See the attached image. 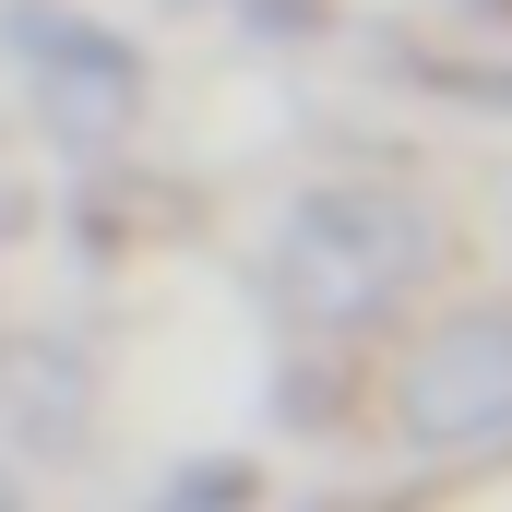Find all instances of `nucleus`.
Listing matches in <instances>:
<instances>
[{
    "label": "nucleus",
    "instance_id": "obj_1",
    "mask_svg": "<svg viewBox=\"0 0 512 512\" xmlns=\"http://www.w3.org/2000/svg\"><path fill=\"white\" fill-rule=\"evenodd\" d=\"M417 274H429V215L405 191H382V179H322L274 227V298L310 334H370V322H393V298Z\"/></svg>",
    "mask_w": 512,
    "mask_h": 512
},
{
    "label": "nucleus",
    "instance_id": "obj_2",
    "mask_svg": "<svg viewBox=\"0 0 512 512\" xmlns=\"http://www.w3.org/2000/svg\"><path fill=\"white\" fill-rule=\"evenodd\" d=\"M393 429L429 453L501 441L512 429V322L501 310H453L441 334H417V358L393 370Z\"/></svg>",
    "mask_w": 512,
    "mask_h": 512
}]
</instances>
